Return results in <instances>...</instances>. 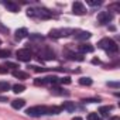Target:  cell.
Returning a JSON list of instances; mask_svg holds the SVG:
<instances>
[{
  "label": "cell",
  "instance_id": "6da1fadb",
  "mask_svg": "<svg viewBox=\"0 0 120 120\" xmlns=\"http://www.w3.org/2000/svg\"><path fill=\"white\" fill-rule=\"evenodd\" d=\"M98 47L105 49L107 54H116L119 51V45L112 40V38H102L99 42H98Z\"/></svg>",
  "mask_w": 120,
  "mask_h": 120
},
{
  "label": "cell",
  "instance_id": "7a4b0ae2",
  "mask_svg": "<svg viewBox=\"0 0 120 120\" xmlns=\"http://www.w3.org/2000/svg\"><path fill=\"white\" fill-rule=\"evenodd\" d=\"M26 113L31 117H40V116L48 113V107L47 106H33V107H28L26 110Z\"/></svg>",
  "mask_w": 120,
  "mask_h": 120
},
{
  "label": "cell",
  "instance_id": "3957f363",
  "mask_svg": "<svg viewBox=\"0 0 120 120\" xmlns=\"http://www.w3.org/2000/svg\"><path fill=\"white\" fill-rule=\"evenodd\" d=\"M72 33H75V31L71 30V28H56V30H51L49 35L55 37V38H59V37H67V35H69Z\"/></svg>",
  "mask_w": 120,
  "mask_h": 120
},
{
  "label": "cell",
  "instance_id": "277c9868",
  "mask_svg": "<svg viewBox=\"0 0 120 120\" xmlns=\"http://www.w3.org/2000/svg\"><path fill=\"white\" fill-rule=\"evenodd\" d=\"M16 55H17V59H19V61H23V62H30L31 58H33L30 49H27V48L19 49V51L16 52Z\"/></svg>",
  "mask_w": 120,
  "mask_h": 120
},
{
  "label": "cell",
  "instance_id": "5b68a950",
  "mask_svg": "<svg viewBox=\"0 0 120 120\" xmlns=\"http://www.w3.org/2000/svg\"><path fill=\"white\" fill-rule=\"evenodd\" d=\"M113 20V14L110 11H100L98 14V21L99 24H109Z\"/></svg>",
  "mask_w": 120,
  "mask_h": 120
},
{
  "label": "cell",
  "instance_id": "8992f818",
  "mask_svg": "<svg viewBox=\"0 0 120 120\" xmlns=\"http://www.w3.org/2000/svg\"><path fill=\"white\" fill-rule=\"evenodd\" d=\"M72 11H74L75 14H78V16H83V14L86 13V9H85L83 3H81V2H75V3L72 4Z\"/></svg>",
  "mask_w": 120,
  "mask_h": 120
},
{
  "label": "cell",
  "instance_id": "52a82bcc",
  "mask_svg": "<svg viewBox=\"0 0 120 120\" xmlns=\"http://www.w3.org/2000/svg\"><path fill=\"white\" fill-rule=\"evenodd\" d=\"M92 37V34L89 31H78L75 34V38L76 40H81V41H85V40H89Z\"/></svg>",
  "mask_w": 120,
  "mask_h": 120
},
{
  "label": "cell",
  "instance_id": "ba28073f",
  "mask_svg": "<svg viewBox=\"0 0 120 120\" xmlns=\"http://www.w3.org/2000/svg\"><path fill=\"white\" fill-rule=\"evenodd\" d=\"M4 6H6V9H7L9 11H11V13H17V11L20 10L19 4H16L14 2H6V3H4Z\"/></svg>",
  "mask_w": 120,
  "mask_h": 120
},
{
  "label": "cell",
  "instance_id": "9c48e42d",
  "mask_svg": "<svg viewBox=\"0 0 120 120\" xmlns=\"http://www.w3.org/2000/svg\"><path fill=\"white\" fill-rule=\"evenodd\" d=\"M28 35V31H27V28H19V30H16V40H23L24 37H27Z\"/></svg>",
  "mask_w": 120,
  "mask_h": 120
},
{
  "label": "cell",
  "instance_id": "30bf717a",
  "mask_svg": "<svg viewBox=\"0 0 120 120\" xmlns=\"http://www.w3.org/2000/svg\"><path fill=\"white\" fill-rule=\"evenodd\" d=\"M44 82H45V83H51L52 86H55V85L59 83V78L55 76V75H52V76H47V78H44Z\"/></svg>",
  "mask_w": 120,
  "mask_h": 120
},
{
  "label": "cell",
  "instance_id": "8fae6325",
  "mask_svg": "<svg viewBox=\"0 0 120 120\" xmlns=\"http://www.w3.org/2000/svg\"><path fill=\"white\" fill-rule=\"evenodd\" d=\"M24 105H26L24 99H14L11 102V107L13 109H21V107H24Z\"/></svg>",
  "mask_w": 120,
  "mask_h": 120
},
{
  "label": "cell",
  "instance_id": "7c38bea8",
  "mask_svg": "<svg viewBox=\"0 0 120 120\" xmlns=\"http://www.w3.org/2000/svg\"><path fill=\"white\" fill-rule=\"evenodd\" d=\"M93 49H95V48H93L92 44H81V45H79V51L83 52V54H85V52H93Z\"/></svg>",
  "mask_w": 120,
  "mask_h": 120
},
{
  "label": "cell",
  "instance_id": "4fadbf2b",
  "mask_svg": "<svg viewBox=\"0 0 120 120\" xmlns=\"http://www.w3.org/2000/svg\"><path fill=\"white\" fill-rule=\"evenodd\" d=\"M61 109H65V110H68V112H74V110L76 109V106H75L74 102H64L62 106H61Z\"/></svg>",
  "mask_w": 120,
  "mask_h": 120
},
{
  "label": "cell",
  "instance_id": "5bb4252c",
  "mask_svg": "<svg viewBox=\"0 0 120 120\" xmlns=\"http://www.w3.org/2000/svg\"><path fill=\"white\" fill-rule=\"evenodd\" d=\"M110 112H112V106H100L99 107V113L105 117H107L110 114Z\"/></svg>",
  "mask_w": 120,
  "mask_h": 120
},
{
  "label": "cell",
  "instance_id": "9a60e30c",
  "mask_svg": "<svg viewBox=\"0 0 120 120\" xmlns=\"http://www.w3.org/2000/svg\"><path fill=\"white\" fill-rule=\"evenodd\" d=\"M13 76L14 78H19V79H28V74L27 72H23V71H14L13 72Z\"/></svg>",
  "mask_w": 120,
  "mask_h": 120
},
{
  "label": "cell",
  "instance_id": "2e32d148",
  "mask_svg": "<svg viewBox=\"0 0 120 120\" xmlns=\"http://www.w3.org/2000/svg\"><path fill=\"white\" fill-rule=\"evenodd\" d=\"M54 95H59V96H62V95H69L68 90H64L61 88H56V86H52V90H51Z\"/></svg>",
  "mask_w": 120,
  "mask_h": 120
},
{
  "label": "cell",
  "instance_id": "e0dca14e",
  "mask_svg": "<svg viewBox=\"0 0 120 120\" xmlns=\"http://www.w3.org/2000/svg\"><path fill=\"white\" fill-rule=\"evenodd\" d=\"M61 112H62L61 106H51V107H48V113L47 114H59Z\"/></svg>",
  "mask_w": 120,
  "mask_h": 120
},
{
  "label": "cell",
  "instance_id": "ac0fdd59",
  "mask_svg": "<svg viewBox=\"0 0 120 120\" xmlns=\"http://www.w3.org/2000/svg\"><path fill=\"white\" fill-rule=\"evenodd\" d=\"M11 89H13V92H14V93H21V92H24V90H26V86H24V85H21V83H17V85L11 86Z\"/></svg>",
  "mask_w": 120,
  "mask_h": 120
},
{
  "label": "cell",
  "instance_id": "d6986e66",
  "mask_svg": "<svg viewBox=\"0 0 120 120\" xmlns=\"http://www.w3.org/2000/svg\"><path fill=\"white\" fill-rule=\"evenodd\" d=\"M79 83H81V85H83V86H90V85H92V79H90V78H85V76H83V78H81V79H79Z\"/></svg>",
  "mask_w": 120,
  "mask_h": 120
},
{
  "label": "cell",
  "instance_id": "ffe728a7",
  "mask_svg": "<svg viewBox=\"0 0 120 120\" xmlns=\"http://www.w3.org/2000/svg\"><path fill=\"white\" fill-rule=\"evenodd\" d=\"M69 59H76V61H83V56L82 54H74V52H69Z\"/></svg>",
  "mask_w": 120,
  "mask_h": 120
},
{
  "label": "cell",
  "instance_id": "44dd1931",
  "mask_svg": "<svg viewBox=\"0 0 120 120\" xmlns=\"http://www.w3.org/2000/svg\"><path fill=\"white\" fill-rule=\"evenodd\" d=\"M10 83L9 82H0V92H7L10 89Z\"/></svg>",
  "mask_w": 120,
  "mask_h": 120
},
{
  "label": "cell",
  "instance_id": "7402d4cb",
  "mask_svg": "<svg viewBox=\"0 0 120 120\" xmlns=\"http://www.w3.org/2000/svg\"><path fill=\"white\" fill-rule=\"evenodd\" d=\"M86 119H88V120H102V119H100V116H99L98 113H89Z\"/></svg>",
  "mask_w": 120,
  "mask_h": 120
},
{
  "label": "cell",
  "instance_id": "603a6c76",
  "mask_svg": "<svg viewBox=\"0 0 120 120\" xmlns=\"http://www.w3.org/2000/svg\"><path fill=\"white\" fill-rule=\"evenodd\" d=\"M44 55V58L45 59H55V54L52 52V51H47L45 54H42Z\"/></svg>",
  "mask_w": 120,
  "mask_h": 120
},
{
  "label": "cell",
  "instance_id": "cb8c5ba5",
  "mask_svg": "<svg viewBox=\"0 0 120 120\" xmlns=\"http://www.w3.org/2000/svg\"><path fill=\"white\" fill-rule=\"evenodd\" d=\"M59 83H65V85H69L71 83V78L69 76H64V78H59Z\"/></svg>",
  "mask_w": 120,
  "mask_h": 120
},
{
  "label": "cell",
  "instance_id": "d4e9b609",
  "mask_svg": "<svg viewBox=\"0 0 120 120\" xmlns=\"http://www.w3.org/2000/svg\"><path fill=\"white\" fill-rule=\"evenodd\" d=\"M7 56H10L9 49H0V58H7Z\"/></svg>",
  "mask_w": 120,
  "mask_h": 120
},
{
  "label": "cell",
  "instance_id": "484cf974",
  "mask_svg": "<svg viewBox=\"0 0 120 120\" xmlns=\"http://www.w3.org/2000/svg\"><path fill=\"white\" fill-rule=\"evenodd\" d=\"M6 68H19V65L14 64V62H7L6 64Z\"/></svg>",
  "mask_w": 120,
  "mask_h": 120
},
{
  "label": "cell",
  "instance_id": "4316f807",
  "mask_svg": "<svg viewBox=\"0 0 120 120\" xmlns=\"http://www.w3.org/2000/svg\"><path fill=\"white\" fill-rule=\"evenodd\" d=\"M30 38H31V40H40V41L42 40V37H41V35H37V34H31Z\"/></svg>",
  "mask_w": 120,
  "mask_h": 120
},
{
  "label": "cell",
  "instance_id": "83f0119b",
  "mask_svg": "<svg viewBox=\"0 0 120 120\" xmlns=\"http://www.w3.org/2000/svg\"><path fill=\"white\" fill-rule=\"evenodd\" d=\"M82 102L83 103H93V102H98V99H83Z\"/></svg>",
  "mask_w": 120,
  "mask_h": 120
},
{
  "label": "cell",
  "instance_id": "f1b7e54d",
  "mask_svg": "<svg viewBox=\"0 0 120 120\" xmlns=\"http://www.w3.org/2000/svg\"><path fill=\"white\" fill-rule=\"evenodd\" d=\"M0 74H2V75L7 74V68H6V67H2V65H0Z\"/></svg>",
  "mask_w": 120,
  "mask_h": 120
},
{
  "label": "cell",
  "instance_id": "f546056e",
  "mask_svg": "<svg viewBox=\"0 0 120 120\" xmlns=\"http://www.w3.org/2000/svg\"><path fill=\"white\" fill-rule=\"evenodd\" d=\"M107 85H109V86H112V88H119V86H120L117 82H109Z\"/></svg>",
  "mask_w": 120,
  "mask_h": 120
},
{
  "label": "cell",
  "instance_id": "4dcf8cb0",
  "mask_svg": "<svg viewBox=\"0 0 120 120\" xmlns=\"http://www.w3.org/2000/svg\"><path fill=\"white\" fill-rule=\"evenodd\" d=\"M88 3H89L90 6H99V4H102L100 2H88Z\"/></svg>",
  "mask_w": 120,
  "mask_h": 120
},
{
  "label": "cell",
  "instance_id": "1f68e13d",
  "mask_svg": "<svg viewBox=\"0 0 120 120\" xmlns=\"http://www.w3.org/2000/svg\"><path fill=\"white\" fill-rule=\"evenodd\" d=\"M92 64H95V65H96V64H100V61L95 58V59H92Z\"/></svg>",
  "mask_w": 120,
  "mask_h": 120
},
{
  "label": "cell",
  "instance_id": "d6a6232c",
  "mask_svg": "<svg viewBox=\"0 0 120 120\" xmlns=\"http://www.w3.org/2000/svg\"><path fill=\"white\" fill-rule=\"evenodd\" d=\"M0 102H7V98H4V96H0Z\"/></svg>",
  "mask_w": 120,
  "mask_h": 120
},
{
  "label": "cell",
  "instance_id": "836d02e7",
  "mask_svg": "<svg viewBox=\"0 0 120 120\" xmlns=\"http://www.w3.org/2000/svg\"><path fill=\"white\" fill-rule=\"evenodd\" d=\"M72 120H82V119H81V117H74Z\"/></svg>",
  "mask_w": 120,
  "mask_h": 120
},
{
  "label": "cell",
  "instance_id": "e575fe53",
  "mask_svg": "<svg viewBox=\"0 0 120 120\" xmlns=\"http://www.w3.org/2000/svg\"><path fill=\"white\" fill-rule=\"evenodd\" d=\"M0 45H2V40H0Z\"/></svg>",
  "mask_w": 120,
  "mask_h": 120
}]
</instances>
